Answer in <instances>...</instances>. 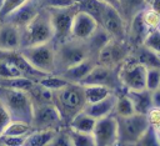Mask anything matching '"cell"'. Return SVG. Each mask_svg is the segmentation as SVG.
<instances>
[{"label": "cell", "mask_w": 160, "mask_h": 146, "mask_svg": "<svg viewBox=\"0 0 160 146\" xmlns=\"http://www.w3.org/2000/svg\"><path fill=\"white\" fill-rule=\"evenodd\" d=\"M52 104L59 110L62 121L69 122L76 114L86 106L84 86L80 84H68L62 89L52 92Z\"/></svg>", "instance_id": "cell-1"}, {"label": "cell", "mask_w": 160, "mask_h": 146, "mask_svg": "<svg viewBox=\"0 0 160 146\" xmlns=\"http://www.w3.org/2000/svg\"><path fill=\"white\" fill-rule=\"evenodd\" d=\"M0 102L5 106L12 120L31 125L34 105L26 91L0 86Z\"/></svg>", "instance_id": "cell-2"}, {"label": "cell", "mask_w": 160, "mask_h": 146, "mask_svg": "<svg viewBox=\"0 0 160 146\" xmlns=\"http://www.w3.org/2000/svg\"><path fill=\"white\" fill-rule=\"evenodd\" d=\"M92 57L86 41L68 39L55 44V74H61L69 67Z\"/></svg>", "instance_id": "cell-3"}, {"label": "cell", "mask_w": 160, "mask_h": 146, "mask_svg": "<svg viewBox=\"0 0 160 146\" xmlns=\"http://www.w3.org/2000/svg\"><path fill=\"white\" fill-rule=\"evenodd\" d=\"M52 40L54 30L49 11L46 9H41L39 14L24 29H21V49L51 42Z\"/></svg>", "instance_id": "cell-4"}, {"label": "cell", "mask_w": 160, "mask_h": 146, "mask_svg": "<svg viewBox=\"0 0 160 146\" xmlns=\"http://www.w3.org/2000/svg\"><path fill=\"white\" fill-rule=\"evenodd\" d=\"M115 117L118 121V145H135L150 127L146 115L132 114L130 116Z\"/></svg>", "instance_id": "cell-5"}, {"label": "cell", "mask_w": 160, "mask_h": 146, "mask_svg": "<svg viewBox=\"0 0 160 146\" xmlns=\"http://www.w3.org/2000/svg\"><path fill=\"white\" fill-rule=\"evenodd\" d=\"M25 60L38 71L42 74H55V44L46 42L22 47L20 50Z\"/></svg>", "instance_id": "cell-6"}, {"label": "cell", "mask_w": 160, "mask_h": 146, "mask_svg": "<svg viewBox=\"0 0 160 146\" xmlns=\"http://www.w3.org/2000/svg\"><path fill=\"white\" fill-rule=\"evenodd\" d=\"M118 77L121 87L126 91L146 89V67L131 55L118 67Z\"/></svg>", "instance_id": "cell-7"}, {"label": "cell", "mask_w": 160, "mask_h": 146, "mask_svg": "<svg viewBox=\"0 0 160 146\" xmlns=\"http://www.w3.org/2000/svg\"><path fill=\"white\" fill-rule=\"evenodd\" d=\"M50 15V21L54 30V44L62 42L70 39L71 25L75 14L79 10L78 4L69 7H60V9H46Z\"/></svg>", "instance_id": "cell-8"}, {"label": "cell", "mask_w": 160, "mask_h": 146, "mask_svg": "<svg viewBox=\"0 0 160 146\" xmlns=\"http://www.w3.org/2000/svg\"><path fill=\"white\" fill-rule=\"evenodd\" d=\"M98 24L110 35L111 39L126 41L128 24L121 16L120 11L115 7L102 4L98 17Z\"/></svg>", "instance_id": "cell-9"}, {"label": "cell", "mask_w": 160, "mask_h": 146, "mask_svg": "<svg viewBox=\"0 0 160 146\" xmlns=\"http://www.w3.org/2000/svg\"><path fill=\"white\" fill-rule=\"evenodd\" d=\"M131 54V47L126 41L110 39L106 45L99 51L96 62L101 66L118 69Z\"/></svg>", "instance_id": "cell-10"}, {"label": "cell", "mask_w": 160, "mask_h": 146, "mask_svg": "<svg viewBox=\"0 0 160 146\" xmlns=\"http://www.w3.org/2000/svg\"><path fill=\"white\" fill-rule=\"evenodd\" d=\"M62 122V117L52 102L34 106L31 120L34 130H59Z\"/></svg>", "instance_id": "cell-11"}, {"label": "cell", "mask_w": 160, "mask_h": 146, "mask_svg": "<svg viewBox=\"0 0 160 146\" xmlns=\"http://www.w3.org/2000/svg\"><path fill=\"white\" fill-rule=\"evenodd\" d=\"M95 146H116L118 145V121L115 115L99 119L92 130Z\"/></svg>", "instance_id": "cell-12"}, {"label": "cell", "mask_w": 160, "mask_h": 146, "mask_svg": "<svg viewBox=\"0 0 160 146\" xmlns=\"http://www.w3.org/2000/svg\"><path fill=\"white\" fill-rule=\"evenodd\" d=\"M80 85H100L111 89L116 92L119 89H122L118 77V69H110L106 66H101L96 64L90 74L85 77V80ZM124 90V89H122Z\"/></svg>", "instance_id": "cell-13"}, {"label": "cell", "mask_w": 160, "mask_h": 146, "mask_svg": "<svg viewBox=\"0 0 160 146\" xmlns=\"http://www.w3.org/2000/svg\"><path fill=\"white\" fill-rule=\"evenodd\" d=\"M98 27V21L89 12L79 9L72 20L70 37L80 41H86L91 37V35L96 31Z\"/></svg>", "instance_id": "cell-14"}, {"label": "cell", "mask_w": 160, "mask_h": 146, "mask_svg": "<svg viewBox=\"0 0 160 146\" xmlns=\"http://www.w3.org/2000/svg\"><path fill=\"white\" fill-rule=\"evenodd\" d=\"M41 9L42 7L38 2V0H29L20 7H18L15 11H12L10 15H8L1 21H8L21 30L39 14V11Z\"/></svg>", "instance_id": "cell-15"}, {"label": "cell", "mask_w": 160, "mask_h": 146, "mask_svg": "<svg viewBox=\"0 0 160 146\" xmlns=\"http://www.w3.org/2000/svg\"><path fill=\"white\" fill-rule=\"evenodd\" d=\"M21 50V30L8 21H0V51L12 52Z\"/></svg>", "instance_id": "cell-16"}, {"label": "cell", "mask_w": 160, "mask_h": 146, "mask_svg": "<svg viewBox=\"0 0 160 146\" xmlns=\"http://www.w3.org/2000/svg\"><path fill=\"white\" fill-rule=\"evenodd\" d=\"M144 11V10H142ZM142 11L136 14L128 24V31H126V42L132 49L139 47L144 45V41L150 31L149 26L145 24L142 17Z\"/></svg>", "instance_id": "cell-17"}, {"label": "cell", "mask_w": 160, "mask_h": 146, "mask_svg": "<svg viewBox=\"0 0 160 146\" xmlns=\"http://www.w3.org/2000/svg\"><path fill=\"white\" fill-rule=\"evenodd\" d=\"M98 62H96L95 57H88L86 60H84V61L69 67L68 70L62 71L59 75L62 76L70 84H81L85 80V77L90 74V71L94 69V66Z\"/></svg>", "instance_id": "cell-18"}, {"label": "cell", "mask_w": 160, "mask_h": 146, "mask_svg": "<svg viewBox=\"0 0 160 146\" xmlns=\"http://www.w3.org/2000/svg\"><path fill=\"white\" fill-rule=\"evenodd\" d=\"M115 101H116V92L110 94L108 97L94 102V104H86L84 111L94 117L95 120L106 117L109 115H114V107H115Z\"/></svg>", "instance_id": "cell-19"}, {"label": "cell", "mask_w": 160, "mask_h": 146, "mask_svg": "<svg viewBox=\"0 0 160 146\" xmlns=\"http://www.w3.org/2000/svg\"><path fill=\"white\" fill-rule=\"evenodd\" d=\"M128 96L130 97L135 114L146 115L154 106H152V94L151 91L144 90H135V91H126Z\"/></svg>", "instance_id": "cell-20"}, {"label": "cell", "mask_w": 160, "mask_h": 146, "mask_svg": "<svg viewBox=\"0 0 160 146\" xmlns=\"http://www.w3.org/2000/svg\"><path fill=\"white\" fill-rule=\"evenodd\" d=\"M130 55L146 69H160V56L145 45L132 49Z\"/></svg>", "instance_id": "cell-21"}, {"label": "cell", "mask_w": 160, "mask_h": 146, "mask_svg": "<svg viewBox=\"0 0 160 146\" xmlns=\"http://www.w3.org/2000/svg\"><path fill=\"white\" fill-rule=\"evenodd\" d=\"M96 120L88 115L84 110L79 114H76L69 122V129L78 131V132H84V134H92V130L95 127Z\"/></svg>", "instance_id": "cell-22"}, {"label": "cell", "mask_w": 160, "mask_h": 146, "mask_svg": "<svg viewBox=\"0 0 160 146\" xmlns=\"http://www.w3.org/2000/svg\"><path fill=\"white\" fill-rule=\"evenodd\" d=\"M148 6L145 0H119V11L126 24L139 12L145 10Z\"/></svg>", "instance_id": "cell-23"}, {"label": "cell", "mask_w": 160, "mask_h": 146, "mask_svg": "<svg viewBox=\"0 0 160 146\" xmlns=\"http://www.w3.org/2000/svg\"><path fill=\"white\" fill-rule=\"evenodd\" d=\"M58 130H32L26 137L24 146H48Z\"/></svg>", "instance_id": "cell-24"}, {"label": "cell", "mask_w": 160, "mask_h": 146, "mask_svg": "<svg viewBox=\"0 0 160 146\" xmlns=\"http://www.w3.org/2000/svg\"><path fill=\"white\" fill-rule=\"evenodd\" d=\"M135 114L132 102L130 97L126 94V90L122 92L116 91V101H115V107H114V115L118 117H124V116H130Z\"/></svg>", "instance_id": "cell-25"}, {"label": "cell", "mask_w": 160, "mask_h": 146, "mask_svg": "<svg viewBox=\"0 0 160 146\" xmlns=\"http://www.w3.org/2000/svg\"><path fill=\"white\" fill-rule=\"evenodd\" d=\"M82 86H84L86 104L98 102L114 92L111 89H109L106 86H100V85H82Z\"/></svg>", "instance_id": "cell-26"}, {"label": "cell", "mask_w": 160, "mask_h": 146, "mask_svg": "<svg viewBox=\"0 0 160 146\" xmlns=\"http://www.w3.org/2000/svg\"><path fill=\"white\" fill-rule=\"evenodd\" d=\"M32 126L28 122H24V121H15L12 120L9 126L5 129L4 134L1 135L2 136H18V137H26L31 131H32Z\"/></svg>", "instance_id": "cell-27"}, {"label": "cell", "mask_w": 160, "mask_h": 146, "mask_svg": "<svg viewBox=\"0 0 160 146\" xmlns=\"http://www.w3.org/2000/svg\"><path fill=\"white\" fill-rule=\"evenodd\" d=\"M38 84H39L40 86H42L44 89H46V90L54 92V91H58V90L62 89V87L66 86L69 82H68L62 76H60V75H58V74H49V75L41 77V79L38 81Z\"/></svg>", "instance_id": "cell-28"}, {"label": "cell", "mask_w": 160, "mask_h": 146, "mask_svg": "<svg viewBox=\"0 0 160 146\" xmlns=\"http://www.w3.org/2000/svg\"><path fill=\"white\" fill-rule=\"evenodd\" d=\"M72 145L74 146H95L94 137L91 134H84V132H78L71 129H68Z\"/></svg>", "instance_id": "cell-29"}, {"label": "cell", "mask_w": 160, "mask_h": 146, "mask_svg": "<svg viewBox=\"0 0 160 146\" xmlns=\"http://www.w3.org/2000/svg\"><path fill=\"white\" fill-rule=\"evenodd\" d=\"M135 146H160V141H159V136L156 130L150 126L145 134L139 139V141L135 144Z\"/></svg>", "instance_id": "cell-30"}, {"label": "cell", "mask_w": 160, "mask_h": 146, "mask_svg": "<svg viewBox=\"0 0 160 146\" xmlns=\"http://www.w3.org/2000/svg\"><path fill=\"white\" fill-rule=\"evenodd\" d=\"M160 87V69H146V90L155 91Z\"/></svg>", "instance_id": "cell-31"}, {"label": "cell", "mask_w": 160, "mask_h": 146, "mask_svg": "<svg viewBox=\"0 0 160 146\" xmlns=\"http://www.w3.org/2000/svg\"><path fill=\"white\" fill-rule=\"evenodd\" d=\"M48 146H74L71 137H70V134H69V130H60L59 129Z\"/></svg>", "instance_id": "cell-32"}, {"label": "cell", "mask_w": 160, "mask_h": 146, "mask_svg": "<svg viewBox=\"0 0 160 146\" xmlns=\"http://www.w3.org/2000/svg\"><path fill=\"white\" fill-rule=\"evenodd\" d=\"M29 0H4L1 7H0V21L4 20L8 15H10L12 11H15L18 7L24 5Z\"/></svg>", "instance_id": "cell-33"}, {"label": "cell", "mask_w": 160, "mask_h": 146, "mask_svg": "<svg viewBox=\"0 0 160 146\" xmlns=\"http://www.w3.org/2000/svg\"><path fill=\"white\" fill-rule=\"evenodd\" d=\"M42 9H60L69 7L78 4L76 0H38Z\"/></svg>", "instance_id": "cell-34"}, {"label": "cell", "mask_w": 160, "mask_h": 146, "mask_svg": "<svg viewBox=\"0 0 160 146\" xmlns=\"http://www.w3.org/2000/svg\"><path fill=\"white\" fill-rule=\"evenodd\" d=\"M142 17L145 24L149 26L150 30L152 29H158L160 26V15H158L156 12H154L151 9H149L146 6V9L142 11Z\"/></svg>", "instance_id": "cell-35"}, {"label": "cell", "mask_w": 160, "mask_h": 146, "mask_svg": "<svg viewBox=\"0 0 160 146\" xmlns=\"http://www.w3.org/2000/svg\"><path fill=\"white\" fill-rule=\"evenodd\" d=\"M11 121H12V119H11L10 114L8 112V110L5 109V106L0 102V137H1V135L5 131V129L9 126V124Z\"/></svg>", "instance_id": "cell-36"}, {"label": "cell", "mask_w": 160, "mask_h": 146, "mask_svg": "<svg viewBox=\"0 0 160 146\" xmlns=\"http://www.w3.org/2000/svg\"><path fill=\"white\" fill-rule=\"evenodd\" d=\"M0 141L4 146H24L25 137H18V136H2L0 137Z\"/></svg>", "instance_id": "cell-37"}, {"label": "cell", "mask_w": 160, "mask_h": 146, "mask_svg": "<svg viewBox=\"0 0 160 146\" xmlns=\"http://www.w3.org/2000/svg\"><path fill=\"white\" fill-rule=\"evenodd\" d=\"M151 94H152V106L160 109V87L152 91Z\"/></svg>", "instance_id": "cell-38"}, {"label": "cell", "mask_w": 160, "mask_h": 146, "mask_svg": "<svg viewBox=\"0 0 160 146\" xmlns=\"http://www.w3.org/2000/svg\"><path fill=\"white\" fill-rule=\"evenodd\" d=\"M148 7L151 9L154 12H156L158 15H160V0H151L148 4Z\"/></svg>", "instance_id": "cell-39"}, {"label": "cell", "mask_w": 160, "mask_h": 146, "mask_svg": "<svg viewBox=\"0 0 160 146\" xmlns=\"http://www.w3.org/2000/svg\"><path fill=\"white\" fill-rule=\"evenodd\" d=\"M99 1H101L102 4H106V5L112 6L116 10H119V0H99Z\"/></svg>", "instance_id": "cell-40"}, {"label": "cell", "mask_w": 160, "mask_h": 146, "mask_svg": "<svg viewBox=\"0 0 160 146\" xmlns=\"http://www.w3.org/2000/svg\"><path fill=\"white\" fill-rule=\"evenodd\" d=\"M154 129H155V130H156V131L160 134V121H159V122H158V124L154 126Z\"/></svg>", "instance_id": "cell-41"}, {"label": "cell", "mask_w": 160, "mask_h": 146, "mask_svg": "<svg viewBox=\"0 0 160 146\" xmlns=\"http://www.w3.org/2000/svg\"><path fill=\"white\" fill-rule=\"evenodd\" d=\"M2 2H4V0H0V7H1V5H2Z\"/></svg>", "instance_id": "cell-42"}, {"label": "cell", "mask_w": 160, "mask_h": 146, "mask_svg": "<svg viewBox=\"0 0 160 146\" xmlns=\"http://www.w3.org/2000/svg\"><path fill=\"white\" fill-rule=\"evenodd\" d=\"M120 146H135V145H120Z\"/></svg>", "instance_id": "cell-43"}, {"label": "cell", "mask_w": 160, "mask_h": 146, "mask_svg": "<svg viewBox=\"0 0 160 146\" xmlns=\"http://www.w3.org/2000/svg\"><path fill=\"white\" fill-rule=\"evenodd\" d=\"M156 132H158V131H156ZM158 136H159V141H160V134H159V132H158Z\"/></svg>", "instance_id": "cell-44"}, {"label": "cell", "mask_w": 160, "mask_h": 146, "mask_svg": "<svg viewBox=\"0 0 160 146\" xmlns=\"http://www.w3.org/2000/svg\"><path fill=\"white\" fill-rule=\"evenodd\" d=\"M145 1H146V4H149V2L151 1V0H145Z\"/></svg>", "instance_id": "cell-45"}, {"label": "cell", "mask_w": 160, "mask_h": 146, "mask_svg": "<svg viewBox=\"0 0 160 146\" xmlns=\"http://www.w3.org/2000/svg\"><path fill=\"white\" fill-rule=\"evenodd\" d=\"M0 146H4V145H2V144H1V141H0Z\"/></svg>", "instance_id": "cell-46"}, {"label": "cell", "mask_w": 160, "mask_h": 146, "mask_svg": "<svg viewBox=\"0 0 160 146\" xmlns=\"http://www.w3.org/2000/svg\"><path fill=\"white\" fill-rule=\"evenodd\" d=\"M76 1H78V2H80V1H81V0H76Z\"/></svg>", "instance_id": "cell-47"}, {"label": "cell", "mask_w": 160, "mask_h": 146, "mask_svg": "<svg viewBox=\"0 0 160 146\" xmlns=\"http://www.w3.org/2000/svg\"><path fill=\"white\" fill-rule=\"evenodd\" d=\"M159 29H160V26H159Z\"/></svg>", "instance_id": "cell-48"}]
</instances>
